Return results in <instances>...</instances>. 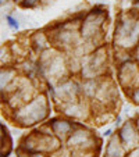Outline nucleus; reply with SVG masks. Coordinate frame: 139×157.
Wrapping results in <instances>:
<instances>
[{
    "mask_svg": "<svg viewBox=\"0 0 139 157\" xmlns=\"http://www.w3.org/2000/svg\"><path fill=\"white\" fill-rule=\"evenodd\" d=\"M38 71L39 77L46 79L48 83L56 85L57 82L68 78L70 67L63 52L54 46H50L49 49L39 53Z\"/></svg>",
    "mask_w": 139,
    "mask_h": 157,
    "instance_id": "nucleus-2",
    "label": "nucleus"
},
{
    "mask_svg": "<svg viewBox=\"0 0 139 157\" xmlns=\"http://www.w3.org/2000/svg\"><path fill=\"white\" fill-rule=\"evenodd\" d=\"M11 2H13V3H15V4H18V6H21L24 0H11Z\"/></svg>",
    "mask_w": 139,
    "mask_h": 157,
    "instance_id": "nucleus-19",
    "label": "nucleus"
},
{
    "mask_svg": "<svg viewBox=\"0 0 139 157\" xmlns=\"http://www.w3.org/2000/svg\"><path fill=\"white\" fill-rule=\"evenodd\" d=\"M64 143L70 150L71 157H96V153L100 146V142L95 133L83 127L81 122Z\"/></svg>",
    "mask_w": 139,
    "mask_h": 157,
    "instance_id": "nucleus-5",
    "label": "nucleus"
},
{
    "mask_svg": "<svg viewBox=\"0 0 139 157\" xmlns=\"http://www.w3.org/2000/svg\"><path fill=\"white\" fill-rule=\"evenodd\" d=\"M117 135L127 151L139 146V129L135 120H127L122 122L117 129Z\"/></svg>",
    "mask_w": 139,
    "mask_h": 157,
    "instance_id": "nucleus-10",
    "label": "nucleus"
},
{
    "mask_svg": "<svg viewBox=\"0 0 139 157\" xmlns=\"http://www.w3.org/2000/svg\"><path fill=\"white\" fill-rule=\"evenodd\" d=\"M41 3H42V0H24L22 4H21V7H22V9H35V7H38Z\"/></svg>",
    "mask_w": 139,
    "mask_h": 157,
    "instance_id": "nucleus-16",
    "label": "nucleus"
},
{
    "mask_svg": "<svg viewBox=\"0 0 139 157\" xmlns=\"http://www.w3.org/2000/svg\"><path fill=\"white\" fill-rule=\"evenodd\" d=\"M50 116V100L44 92H39L29 101L10 113V118L14 124L22 128H32L42 124Z\"/></svg>",
    "mask_w": 139,
    "mask_h": 157,
    "instance_id": "nucleus-1",
    "label": "nucleus"
},
{
    "mask_svg": "<svg viewBox=\"0 0 139 157\" xmlns=\"http://www.w3.org/2000/svg\"><path fill=\"white\" fill-rule=\"evenodd\" d=\"M2 156L7 157L10 153V149H11V139H10V135L7 132V129L4 128V125H2Z\"/></svg>",
    "mask_w": 139,
    "mask_h": 157,
    "instance_id": "nucleus-14",
    "label": "nucleus"
},
{
    "mask_svg": "<svg viewBox=\"0 0 139 157\" xmlns=\"http://www.w3.org/2000/svg\"><path fill=\"white\" fill-rule=\"evenodd\" d=\"M7 2H9V0H0V4H2V6H4Z\"/></svg>",
    "mask_w": 139,
    "mask_h": 157,
    "instance_id": "nucleus-21",
    "label": "nucleus"
},
{
    "mask_svg": "<svg viewBox=\"0 0 139 157\" xmlns=\"http://www.w3.org/2000/svg\"><path fill=\"white\" fill-rule=\"evenodd\" d=\"M106 22H107V9L103 6H95L89 11H86L82 17L79 25V33L81 38L85 42L93 44L98 48L102 44L103 33L106 31Z\"/></svg>",
    "mask_w": 139,
    "mask_h": 157,
    "instance_id": "nucleus-4",
    "label": "nucleus"
},
{
    "mask_svg": "<svg viewBox=\"0 0 139 157\" xmlns=\"http://www.w3.org/2000/svg\"><path fill=\"white\" fill-rule=\"evenodd\" d=\"M29 46L36 52V53H42L43 50L49 49L52 44V40H50V36L46 31L41 29V31H36L33 32L32 35L29 36Z\"/></svg>",
    "mask_w": 139,
    "mask_h": 157,
    "instance_id": "nucleus-12",
    "label": "nucleus"
},
{
    "mask_svg": "<svg viewBox=\"0 0 139 157\" xmlns=\"http://www.w3.org/2000/svg\"><path fill=\"white\" fill-rule=\"evenodd\" d=\"M48 122L50 124L52 129H53V133L61 140V142H65L67 138L71 135V132L77 128V125L79 124V122L68 118V117H65V116L54 117V118L49 120Z\"/></svg>",
    "mask_w": 139,
    "mask_h": 157,
    "instance_id": "nucleus-11",
    "label": "nucleus"
},
{
    "mask_svg": "<svg viewBox=\"0 0 139 157\" xmlns=\"http://www.w3.org/2000/svg\"><path fill=\"white\" fill-rule=\"evenodd\" d=\"M135 122H136V125H138V129H139V114L136 116V118H135Z\"/></svg>",
    "mask_w": 139,
    "mask_h": 157,
    "instance_id": "nucleus-20",
    "label": "nucleus"
},
{
    "mask_svg": "<svg viewBox=\"0 0 139 157\" xmlns=\"http://www.w3.org/2000/svg\"><path fill=\"white\" fill-rule=\"evenodd\" d=\"M56 109L61 113V116H65L77 122L85 121L92 116V104L83 96L74 101H70V103L56 106Z\"/></svg>",
    "mask_w": 139,
    "mask_h": 157,
    "instance_id": "nucleus-9",
    "label": "nucleus"
},
{
    "mask_svg": "<svg viewBox=\"0 0 139 157\" xmlns=\"http://www.w3.org/2000/svg\"><path fill=\"white\" fill-rule=\"evenodd\" d=\"M61 140L56 135H48V133H42L38 131L25 135L20 142L21 150L28 151V153H42V154H53L61 147Z\"/></svg>",
    "mask_w": 139,
    "mask_h": 157,
    "instance_id": "nucleus-7",
    "label": "nucleus"
},
{
    "mask_svg": "<svg viewBox=\"0 0 139 157\" xmlns=\"http://www.w3.org/2000/svg\"><path fill=\"white\" fill-rule=\"evenodd\" d=\"M125 157H139V146L135 149H132V150H128Z\"/></svg>",
    "mask_w": 139,
    "mask_h": 157,
    "instance_id": "nucleus-18",
    "label": "nucleus"
},
{
    "mask_svg": "<svg viewBox=\"0 0 139 157\" xmlns=\"http://www.w3.org/2000/svg\"><path fill=\"white\" fill-rule=\"evenodd\" d=\"M109 49L104 43H102L82 57L79 75L82 79L106 77L109 75Z\"/></svg>",
    "mask_w": 139,
    "mask_h": 157,
    "instance_id": "nucleus-6",
    "label": "nucleus"
},
{
    "mask_svg": "<svg viewBox=\"0 0 139 157\" xmlns=\"http://www.w3.org/2000/svg\"><path fill=\"white\" fill-rule=\"evenodd\" d=\"M128 96H129V99H131V100H132L135 104H139V85L136 86V88H133Z\"/></svg>",
    "mask_w": 139,
    "mask_h": 157,
    "instance_id": "nucleus-17",
    "label": "nucleus"
},
{
    "mask_svg": "<svg viewBox=\"0 0 139 157\" xmlns=\"http://www.w3.org/2000/svg\"><path fill=\"white\" fill-rule=\"evenodd\" d=\"M113 44L118 50L132 52L139 44V13L124 11L118 15Z\"/></svg>",
    "mask_w": 139,
    "mask_h": 157,
    "instance_id": "nucleus-3",
    "label": "nucleus"
},
{
    "mask_svg": "<svg viewBox=\"0 0 139 157\" xmlns=\"http://www.w3.org/2000/svg\"><path fill=\"white\" fill-rule=\"evenodd\" d=\"M127 156V149L121 143L118 135L114 133L109 138L106 145V151H104V157H125Z\"/></svg>",
    "mask_w": 139,
    "mask_h": 157,
    "instance_id": "nucleus-13",
    "label": "nucleus"
},
{
    "mask_svg": "<svg viewBox=\"0 0 139 157\" xmlns=\"http://www.w3.org/2000/svg\"><path fill=\"white\" fill-rule=\"evenodd\" d=\"M6 22H7V25H9L11 29L17 31L18 28H20V21H18V18L14 17V15H11V14L6 15Z\"/></svg>",
    "mask_w": 139,
    "mask_h": 157,
    "instance_id": "nucleus-15",
    "label": "nucleus"
},
{
    "mask_svg": "<svg viewBox=\"0 0 139 157\" xmlns=\"http://www.w3.org/2000/svg\"><path fill=\"white\" fill-rule=\"evenodd\" d=\"M117 81L127 95H129L131 90L139 85V63L136 59L117 64Z\"/></svg>",
    "mask_w": 139,
    "mask_h": 157,
    "instance_id": "nucleus-8",
    "label": "nucleus"
}]
</instances>
